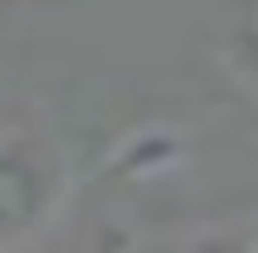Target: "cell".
<instances>
[{"label": "cell", "instance_id": "1", "mask_svg": "<svg viewBox=\"0 0 258 253\" xmlns=\"http://www.w3.org/2000/svg\"><path fill=\"white\" fill-rule=\"evenodd\" d=\"M60 187H66V165L55 143L33 132L0 138V242H22L33 226H44L60 204Z\"/></svg>", "mask_w": 258, "mask_h": 253}, {"label": "cell", "instance_id": "2", "mask_svg": "<svg viewBox=\"0 0 258 253\" xmlns=\"http://www.w3.org/2000/svg\"><path fill=\"white\" fill-rule=\"evenodd\" d=\"M192 242H204V248H253L258 253V220H247V226H220V231H198Z\"/></svg>", "mask_w": 258, "mask_h": 253}]
</instances>
